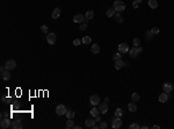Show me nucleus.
Returning a JSON list of instances; mask_svg holds the SVG:
<instances>
[{
	"mask_svg": "<svg viewBox=\"0 0 174 129\" xmlns=\"http://www.w3.org/2000/svg\"><path fill=\"white\" fill-rule=\"evenodd\" d=\"M113 8L116 11V12H118V13H121L123 12L124 9H125V4L122 1V0H115L113 4Z\"/></svg>",
	"mask_w": 174,
	"mask_h": 129,
	"instance_id": "1",
	"label": "nucleus"
},
{
	"mask_svg": "<svg viewBox=\"0 0 174 129\" xmlns=\"http://www.w3.org/2000/svg\"><path fill=\"white\" fill-rule=\"evenodd\" d=\"M0 127L2 129H8L9 127H12V123H10L9 118H2L1 121H0Z\"/></svg>",
	"mask_w": 174,
	"mask_h": 129,
	"instance_id": "2",
	"label": "nucleus"
},
{
	"mask_svg": "<svg viewBox=\"0 0 174 129\" xmlns=\"http://www.w3.org/2000/svg\"><path fill=\"white\" fill-rule=\"evenodd\" d=\"M66 112H67V109H66V107L64 106V105H58L57 107H56V113H57V115H59V116H63V115H66Z\"/></svg>",
	"mask_w": 174,
	"mask_h": 129,
	"instance_id": "3",
	"label": "nucleus"
},
{
	"mask_svg": "<svg viewBox=\"0 0 174 129\" xmlns=\"http://www.w3.org/2000/svg\"><path fill=\"white\" fill-rule=\"evenodd\" d=\"M122 123H123V121L121 120V118H115L113 121H112V127H113L114 129H118L122 127Z\"/></svg>",
	"mask_w": 174,
	"mask_h": 129,
	"instance_id": "4",
	"label": "nucleus"
},
{
	"mask_svg": "<svg viewBox=\"0 0 174 129\" xmlns=\"http://www.w3.org/2000/svg\"><path fill=\"white\" fill-rule=\"evenodd\" d=\"M5 66H6V69L9 70V71L14 70L15 68H16V60L15 59H8L7 62H6Z\"/></svg>",
	"mask_w": 174,
	"mask_h": 129,
	"instance_id": "5",
	"label": "nucleus"
},
{
	"mask_svg": "<svg viewBox=\"0 0 174 129\" xmlns=\"http://www.w3.org/2000/svg\"><path fill=\"white\" fill-rule=\"evenodd\" d=\"M89 102H91V105H93V106H99V105H100V97L97 94L91 95Z\"/></svg>",
	"mask_w": 174,
	"mask_h": 129,
	"instance_id": "6",
	"label": "nucleus"
},
{
	"mask_svg": "<svg viewBox=\"0 0 174 129\" xmlns=\"http://www.w3.org/2000/svg\"><path fill=\"white\" fill-rule=\"evenodd\" d=\"M56 40H57V37H56V34L55 33H48L46 34V41L49 44H55L56 43Z\"/></svg>",
	"mask_w": 174,
	"mask_h": 129,
	"instance_id": "7",
	"label": "nucleus"
},
{
	"mask_svg": "<svg viewBox=\"0 0 174 129\" xmlns=\"http://www.w3.org/2000/svg\"><path fill=\"white\" fill-rule=\"evenodd\" d=\"M129 50L130 49H129V45L127 43H120L118 44V51L121 52V54H125V52H128Z\"/></svg>",
	"mask_w": 174,
	"mask_h": 129,
	"instance_id": "8",
	"label": "nucleus"
},
{
	"mask_svg": "<svg viewBox=\"0 0 174 129\" xmlns=\"http://www.w3.org/2000/svg\"><path fill=\"white\" fill-rule=\"evenodd\" d=\"M85 19H86V17L84 16L82 14H76V15L73 16V22H76V23H82V22L85 21Z\"/></svg>",
	"mask_w": 174,
	"mask_h": 129,
	"instance_id": "9",
	"label": "nucleus"
},
{
	"mask_svg": "<svg viewBox=\"0 0 174 129\" xmlns=\"http://www.w3.org/2000/svg\"><path fill=\"white\" fill-rule=\"evenodd\" d=\"M163 90H164V92H166V93H171L173 91V84L172 83H165L163 85Z\"/></svg>",
	"mask_w": 174,
	"mask_h": 129,
	"instance_id": "10",
	"label": "nucleus"
},
{
	"mask_svg": "<svg viewBox=\"0 0 174 129\" xmlns=\"http://www.w3.org/2000/svg\"><path fill=\"white\" fill-rule=\"evenodd\" d=\"M138 54H139V51H138V47H132L130 50H129V55H130L132 58L137 57V56H138Z\"/></svg>",
	"mask_w": 174,
	"mask_h": 129,
	"instance_id": "11",
	"label": "nucleus"
},
{
	"mask_svg": "<svg viewBox=\"0 0 174 129\" xmlns=\"http://www.w3.org/2000/svg\"><path fill=\"white\" fill-rule=\"evenodd\" d=\"M12 128L13 129H22L23 128V126H22V122L19 120H15L12 122Z\"/></svg>",
	"mask_w": 174,
	"mask_h": 129,
	"instance_id": "12",
	"label": "nucleus"
},
{
	"mask_svg": "<svg viewBox=\"0 0 174 129\" xmlns=\"http://www.w3.org/2000/svg\"><path fill=\"white\" fill-rule=\"evenodd\" d=\"M99 109H100V113L102 114H106L108 112V106H107V102H102L99 105Z\"/></svg>",
	"mask_w": 174,
	"mask_h": 129,
	"instance_id": "13",
	"label": "nucleus"
},
{
	"mask_svg": "<svg viewBox=\"0 0 174 129\" xmlns=\"http://www.w3.org/2000/svg\"><path fill=\"white\" fill-rule=\"evenodd\" d=\"M159 101L163 103H165L168 101V93H166V92H164V93H161V94L159 95Z\"/></svg>",
	"mask_w": 174,
	"mask_h": 129,
	"instance_id": "14",
	"label": "nucleus"
},
{
	"mask_svg": "<svg viewBox=\"0 0 174 129\" xmlns=\"http://www.w3.org/2000/svg\"><path fill=\"white\" fill-rule=\"evenodd\" d=\"M115 69L116 70H121L123 66H124V62L122 59H117V60H115Z\"/></svg>",
	"mask_w": 174,
	"mask_h": 129,
	"instance_id": "15",
	"label": "nucleus"
},
{
	"mask_svg": "<svg viewBox=\"0 0 174 129\" xmlns=\"http://www.w3.org/2000/svg\"><path fill=\"white\" fill-rule=\"evenodd\" d=\"M59 15H61V9L59 8H55L53 9V12H52L51 16L53 20H56V19H58L59 17Z\"/></svg>",
	"mask_w": 174,
	"mask_h": 129,
	"instance_id": "16",
	"label": "nucleus"
},
{
	"mask_svg": "<svg viewBox=\"0 0 174 129\" xmlns=\"http://www.w3.org/2000/svg\"><path fill=\"white\" fill-rule=\"evenodd\" d=\"M95 120H93V119H87L86 121H85V123H86V126L88 127V128H93L94 126H95Z\"/></svg>",
	"mask_w": 174,
	"mask_h": 129,
	"instance_id": "17",
	"label": "nucleus"
},
{
	"mask_svg": "<svg viewBox=\"0 0 174 129\" xmlns=\"http://www.w3.org/2000/svg\"><path fill=\"white\" fill-rule=\"evenodd\" d=\"M91 116H93V118H95V116H97L99 115V113H100V109L99 108H96V106H94L92 109H91Z\"/></svg>",
	"mask_w": 174,
	"mask_h": 129,
	"instance_id": "18",
	"label": "nucleus"
},
{
	"mask_svg": "<svg viewBox=\"0 0 174 129\" xmlns=\"http://www.w3.org/2000/svg\"><path fill=\"white\" fill-rule=\"evenodd\" d=\"M1 78H2L4 80H8L9 78H10V72H9V70L4 71V72L1 73Z\"/></svg>",
	"mask_w": 174,
	"mask_h": 129,
	"instance_id": "19",
	"label": "nucleus"
},
{
	"mask_svg": "<svg viewBox=\"0 0 174 129\" xmlns=\"http://www.w3.org/2000/svg\"><path fill=\"white\" fill-rule=\"evenodd\" d=\"M128 108H129L130 112H137V105H136V102H133V101L128 105Z\"/></svg>",
	"mask_w": 174,
	"mask_h": 129,
	"instance_id": "20",
	"label": "nucleus"
},
{
	"mask_svg": "<svg viewBox=\"0 0 174 129\" xmlns=\"http://www.w3.org/2000/svg\"><path fill=\"white\" fill-rule=\"evenodd\" d=\"M91 50H92V52H93V54H99V52H100V45H99V44H93V45H92V48H91Z\"/></svg>",
	"mask_w": 174,
	"mask_h": 129,
	"instance_id": "21",
	"label": "nucleus"
},
{
	"mask_svg": "<svg viewBox=\"0 0 174 129\" xmlns=\"http://www.w3.org/2000/svg\"><path fill=\"white\" fill-rule=\"evenodd\" d=\"M148 6L151 7V8L156 9L158 7V1L157 0H148Z\"/></svg>",
	"mask_w": 174,
	"mask_h": 129,
	"instance_id": "22",
	"label": "nucleus"
},
{
	"mask_svg": "<svg viewBox=\"0 0 174 129\" xmlns=\"http://www.w3.org/2000/svg\"><path fill=\"white\" fill-rule=\"evenodd\" d=\"M85 17L88 19V20H92V19L94 17V12H93V11H87L86 14H85Z\"/></svg>",
	"mask_w": 174,
	"mask_h": 129,
	"instance_id": "23",
	"label": "nucleus"
},
{
	"mask_svg": "<svg viewBox=\"0 0 174 129\" xmlns=\"http://www.w3.org/2000/svg\"><path fill=\"white\" fill-rule=\"evenodd\" d=\"M139 93H137V92H135V93H132V95H131V100L133 101V102H137L139 100Z\"/></svg>",
	"mask_w": 174,
	"mask_h": 129,
	"instance_id": "24",
	"label": "nucleus"
},
{
	"mask_svg": "<svg viewBox=\"0 0 174 129\" xmlns=\"http://www.w3.org/2000/svg\"><path fill=\"white\" fill-rule=\"evenodd\" d=\"M114 16H115V19H116V21H117L118 23H121V22H123V16H122V15L120 14V13H118V12H116Z\"/></svg>",
	"mask_w": 174,
	"mask_h": 129,
	"instance_id": "25",
	"label": "nucleus"
},
{
	"mask_svg": "<svg viewBox=\"0 0 174 129\" xmlns=\"http://www.w3.org/2000/svg\"><path fill=\"white\" fill-rule=\"evenodd\" d=\"M73 127H74L73 119H67V121H66V128H73Z\"/></svg>",
	"mask_w": 174,
	"mask_h": 129,
	"instance_id": "26",
	"label": "nucleus"
},
{
	"mask_svg": "<svg viewBox=\"0 0 174 129\" xmlns=\"http://www.w3.org/2000/svg\"><path fill=\"white\" fill-rule=\"evenodd\" d=\"M114 114H115V116L121 118L122 115H123V109H122V108H116V109H115V112H114Z\"/></svg>",
	"mask_w": 174,
	"mask_h": 129,
	"instance_id": "27",
	"label": "nucleus"
},
{
	"mask_svg": "<svg viewBox=\"0 0 174 129\" xmlns=\"http://www.w3.org/2000/svg\"><path fill=\"white\" fill-rule=\"evenodd\" d=\"M115 13H116V11L114 8H109V9H107V16L108 17H112L115 15Z\"/></svg>",
	"mask_w": 174,
	"mask_h": 129,
	"instance_id": "28",
	"label": "nucleus"
},
{
	"mask_svg": "<svg viewBox=\"0 0 174 129\" xmlns=\"http://www.w3.org/2000/svg\"><path fill=\"white\" fill-rule=\"evenodd\" d=\"M91 41H92V37L91 36H84L82 40H81V42L84 43V44H88V43H91Z\"/></svg>",
	"mask_w": 174,
	"mask_h": 129,
	"instance_id": "29",
	"label": "nucleus"
},
{
	"mask_svg": "<svg viewBox=\"0 0 174 129\" xmlns=\"http://www.w3.org/2000/svg\"><path fill=\"white\" fill-rule=\"evenodd\" d=\"M66 118H67V119H73V118H74V112H73L72 109H67V112H66Z\"/></svg>",
	"mask_w": 174,
	"mask_h": 129,
	"instance_id": "30",
	"label": "nucleus"
},
{
	"mask_svg": "<svg viewBox=\"0 0 174 129\" xmlns=\"http://www.w3.org/2000/svg\"><path fill=\"white\" fill-rule=\"evenodd\" d=\"M152 37H153L152 32H151V30H146V33H145V38L150 41V40H152Z\"/></svg>",
	"mask_w": 174,
	"mask_h": 129,
	"instance_id": "31",
	"label": "nucleus"
},
{
	"mask_svg": "<svg viewBox=\"0 0 174 129\" xmlns=\"http://www.w3.org/2000/svg\"><path fill=\"white\" fill-rule=\"evenodd\" d=\"M132 43H133V47H139L140 45V40H139L138 37H135L132 40Z\"/></svg>",
	"mask_w": 174,
	"mask_h": 129,
	"instance_id": "32",
	"label": "nucleus"
},
{
	"mask_svg": "<svg viewBox=\"0 0 174 129\" xmlns=\"http://www.w3.org/2000/svg\"><path fill=\"white\" fill-rule=\"evenodd\" d=\"M121 57H122V54L120 51L118 52H116L115 55L113 56V58H114V60H117V59H121Z\"/></svg>",
	"mask_w": 174,
	"mask_h": 129,
	"instance_id": "33",
	"label": "nucleus"
},
{
	"mask_svg": "<svg viewBox=\"0 0 174 129\" xmlns=\"http://www.w3.org/2000/svg\"><path fill=\"white\" fill-rule=\"evenodd\" d=\"M151 32H152V34H153V35H157V34H159L160 29H159L158 27H153V28L151 29Z\"/></svg>",
	"mask_w": 174,
	"mask_h": 129,
	"instance_id": "34",
	"label": "nucleus"
},
{
	"mask_svg": "<svg viewBox=\"0 0 174 129\" xmlns=\"http://www.w3.org/2000/svg\"><path fill=\"white\" fill-rule=\"evenodd\" d=\"M86 29H87V23L82 22V23L80 25V30H81V32H85Z\"/></svg>",
	"mask_w": 174,
	"mask_h": 129,
	"instance_id": "35",
	"label": "nucleus"
},
{
	"mask_svg": "<svg viewBox=\"0 0 174 129\" xmlns=\"http://www.w3.org/2000/svg\"><path fill=\"white\" fill-rule=\"evenodd\" d=\"M107 127H108L107 122H104V121H101V122H100V128L101 129H106Z\"/></svg>",
	"mask_w": 174,
	"mask_h": 129,
	"instance_id": "36",
	"label": "nucleus"
},
{
	"mask_svg": "<svg viewBox=\"0 0 174 129\" xmlns=\"http://www.w3.org/2000/svg\"><path fill=\"white\" fill-rule=\"evenodd\" d=\"M80 44H81V41H80L79 38H74V40H73V45L78 47V45H80Z\"/></svg>",
	"mask_w": 174,
	"mask_h": 129,
	"instance_id": "37",
	"label": "nucleus"
},
{
	"mask_svg": "<svg viewBox=\"0 0 174 129\" xmlns=\"http://www.w3.org/2000/svg\"><path fill=\"white\" fill-rule=\"evenodd\" d=\"M41 30H42V33H44V34H48V26L43 25V26L41 27Z\"/></svg>",
	"mask_w": 174,
	"mask_h": 129,
	"instance_id": "38",
	"label": "nucleus"
},
{
	"mask_svg": "<svg viewBox=\"0 0 174 129\" xmlns=\"http://www.w3.org/2000/svg\"><path fill=\"white\" fill-rule=\"evenodd\" d=\"M129 128H130V129H138L139 126L137 124V123H132V124H130V126H129Z\"/></svg>",
	"mask_w": 174,
	"mask_h": 129,
	"instance_id": "39",
	"label": "nucleus"
},
{
	"mask_svg": "<svg viewBox=\"0 0 174 129\" xmlns=\"http://www.w3.org/2000/svg\"><path fill=\"white\" fill-rule=\"evenodd\" d=\"M138 6H139V4L137 1H133V2H132V7H133V8H138Z\"/></svg>",
	"mask_w": 174,
	"mask_h": 129,
	"instance_id": "40",
	"label": "nucleus"
},
{
	"mask_svg": "<svg viewBox=\"0 0 174 129\" xmlns=\"http://www.w3.org/2000/svg\"><path fill=\"white\" fill-rule=\"evenodd\" d=\"M1 100H2L5 103H7V98H6L5 95H2V97H1Z\"/></svg>",
	"mask_w": 174,
	"mask_h": 129,
	"instance_id": "41",
	"label": "nucleus"
},
{
	"mask_svg": "<svg viewBox=\"0 0 174 129\" xmlns=\"http://www.w3.org/2000/svg\"><path fill=\"white\" fill-rule=\"evenodd\" d=\"M6 66H5V65H4V66H1V68H0V71H1V73H2V72H4V71H6Z\"/></svg>",
	"mask_w": 174,
	"mask_h": 129,
	"instance_id": "42",
	"label": "nucleus"
},
{
	"mask_svg": "<svg viewBox=\"0 0 174 129\" xmlns=\"http://www.w3.org/2000/svg\"><path fill=\"white\" fill-rule=\"evenodd\" d=\"M95 121H96V122H101V119H100V116H99V115L95 116Z\"/></svg>",
	"mask_w": 174,
	"mask_h": 129,
	"instance_id": "43",
	"label": "nucleus"
},
{
	"mask_svg": "<svg viewBox=\"0 0 174 129\" xmlns=\"http://www.w3.org/2000/svg\"><path fill=\"white\" fill-rule=\"evenodd\" d=\"M80 128H81L80 126H74V127H73V129H80Z\"/></svg>",
	"mask_w": 174,
	"mask_h": 129,
	"instance_id": "44",
	"label": "nucleus"
},
{
	"mask_svg": "<svg viewBox=\"0 0 174 129\" xmlns=\"http://www.w3.org/2000/svg\"><path fill=\"white\" fill-rule=\"evenodd\" d=\"M124 66H127V68H128V66H129V63H128V62H124Z\"/></svg>",
	"mask_w": 174,
	"mask_h": 129,
	"instance_id": "45",
	"label": "nucleus"
},
{
	"mask_svg": "<svg viewBox=\"0 0 174 129\" xmlns=\"http://www.w3.org/2000/svg\"><path fill=\"white\" fill-rule=\"evenodd\" d=\"M153 128H154V129H159L160 127H159V126H157V124H154V126H153Z\"/></svg>",
	"mask_w": 174,
	"mask_h": 129,
	"instance_id": "46",
	"label": "nucleus"
},
{
	"mask_svg": "<svg viewBox=\"0 0 174 129\" xmlns=\"http://www.w3.org/2000/svg\"><path fill=\"white\" fill-rule=\"evenodd\" d=\"M104 102H109V98H106L104 99Z\"/></svg>",
	"mask_w": 174,
	"mask_h": 129,
	"instance_id": "47",
	"label": "nucleus"
},
{
	"mask_svg": "<svg viewBox=\"0 0 174 129\" xmlns=\"http://www.w3.org/2000/svg\"><path fill=\"white\" fill-rule=\"evenodd\" d=\"M138 51H139V54H140V52L143 51V49H142V48H140V47H138Z\"/></svg>",
	"mask_w": 174,
	"mask_h": 129,
	"instance_id": "48",
	"label": "nucleus"
},
{
	"mask_svg": "<svg viewBox=\"0 0 174 129\" xmlns=\"http://www.w3.org/2000/svg\"><path fill=\"white\" fill-rule=\"evenodd\" d=\"M97 128H100V126H94L93 127V129H97Z\"/></svg>",
	"mask_w": 174,
	"mask_h": 129,
	"instance_id": "49",
	"label": "nucleus"
},
{
	"mask_svg": "<svg viewBox=\"0 0 174 129\" xmlns=\"http://www.w3.org/2000/svg\"><path fill=\"white\" fill-rule=\"evenodd\" d=\"M135 1H137L138 4H140V2H143V0H135Z\"/></svg>",
	"mask_w": 174,
	"mask_h": 129,
	"instance_id": "50",
	"label": "nucleus"
}]
</instances>
